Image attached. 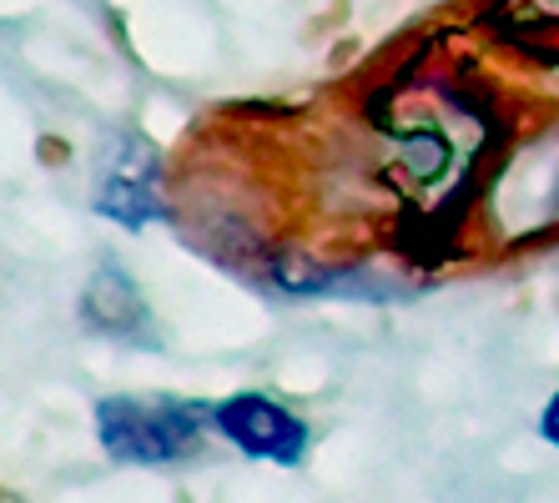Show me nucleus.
Wrapping results in <instances>:
<instances>
[{
  "instance_id": "1",
  "label": "nucleus",
  "mask_w": 559,
  "mask_h": 503,
  "mask_svg": "<svg viewBox=\"0 0 559 503\" xmlns=\"http://www.w3.org/2000/svg\"><path fill=\"white\" fill-rule=\"evenodd\" d=\"M96 443L121 468H171L202 453L212 433V408L167 393H106L92 408Z\"/></svg>"
},
{
  "instance_id": "2",
  "label": "nucleus",
  "mask_w": 559,
  "mask_h": 503,
  "mask_svg": "<svg viewBox=\"0 0 559 503\" xmlns=\"http://www.w3.org/2000/svg\"><path fill=\"white\" fill-rule=\"evenodd\" d=\"M212 433L233 443L242 458L277 468H298L312 448V428L267 393H233V398L212 403Z\"/></svg>"
},
{
  "instance_id": "3",
  "label": "nucleus",
  "mask_w": 559,
  "mask_h": 503,
  "mask_svg": "<svg viewBox=\"0 0 559 503\" xmlns=\"http://www.w3.org/2000/svg\"><path fill=\"white\" fill-rule=\"evenodd\" d=\"M495 217L504 232L559 227V131L504 161V171L495 177Z\"/></svg>"
},
{
  "instance_id": "4",
  "label": "nucleus",
  "mask_w": 559,
  "mask_h": 503,
  "mask_svg": "<svg viewBox=\"0 0 559 503\" xmlns=\"http://www.w3.org/2000/svg\"><path fill=\"white\" fill-rule=\"evenodd\" d=\"M92 207L102 217H111L127 232H142L146 221L162 217V167H156V152L146 142H117L111 146V161L96 177V196Z\"/></svg>"
},
{
  "instance_id": "5",
  "label": "nucleus",
  "mask_w": 559,
  "mask_h": 503,
  "mask_svg": "<svg viewBox=\"0 0 559 503\" xmlns=\"http://www.w3.org/2000/svg\"><path fill=\"white\" fill-rule=\"evenodd\" d=\"M81 327L111 343H131V348H162L142 283L117 262H102L81 287Z\"/></svg>"
},
{
  "instance_id": "6",
  "label": "nucleus",
  "mask_w": 559,
  "mask_h": 503,
  "mask_svg": "<svg viewBox=\"0 0 559 503\" xmlns=\"http://www.w3.org/2000/svg\"><path fill=\"white\" fill-rule=\"evenodd\" d=\"M530 26H559V0H509Z\"/></svg>"
},
{
  "instance_id": "7",
  "label": "nucleus",
  "mask_w": 559,
  "mask_h": 503,
  "mask_svg": "<svg viewBox=\"0 0 559 503\" xmlns=\"http://www.w3.org/2000/svg\"><path fill=\"white\" fill-rule=\"evenodd\" d=\"M539 439H545L549 448H559V387L545 398V408H539Z\"/></svg>"
}]
</instances>
